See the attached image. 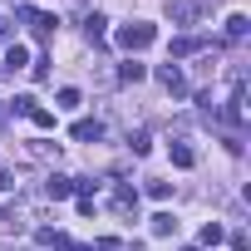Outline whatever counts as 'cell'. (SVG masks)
<instances>
[{
  "instance_id": "obj_2",
  "label": "cell",
  "mask_w": 251,
  "mask_h": 251,
  "mask_svg": "<svg viewBox=\"0 0 251 251\" xmlns=\"http://www.w3.org/2000/svg\"><path fill=\"white\" fill-rule=\"evenodd\" d=\"M168 20L173 25H197L202 20V0H168Z\"/></svg>"
},
{
  "instance_id": "obj_9",
  "label": "cell",
  "mask_w": 251,
  "mask_h": 251,
  "mask_svg": "<svg viewBox=\"0 0 251 251\" xmlns=\"http://www.w3.org/2000/svg\"><path fill=\"white\" fill-rule=\"evenodd\" d=\"M173 231H177V217L173 212H158L153 217V236H173Z\"/></svg>"
},
{
  "instance_id": "obj_1",
  "label": "cell",
  "mask_w": 251,
  "mask_h": 251,
  "mask_svg": "<svg viewBox=\"0 0 251 251\" xmlns=\"http://www.w3.org/2000/svg\"><path fill=\"white\" fill-rule=\"evenodd\" d=\"M118 50H128V54H138V50H148L153 40H158V25H148V20H133V25H123L118 35Z\"/></svg>"
},
{
  "instance_id": "obj_3",
  "label": "cell",
  "mask_w": 251,
  "mask_h": 251,
  "mask_svg": "<svg viewBox=\"0 0 251 251\" xmlns=\"http://www.w3.org/2000/svg\"><path fill=\"white\" fill-rule=\"evenodd\" d=\"M113 212H118V217H138V192H133L128 182L113 187Z\"/></svg>"
},
{
  "instance_id": "obj_12",
  "label": "cell",
  "mask_w": 251,
  "mask_h": 251,
  "mask_svg": "<svg viewBox=\"0 0 251 251\" xmlns=\"http://www.w3.org/2000/svg\"><path fill=\"white\" fill-rule=\"evenodd\" d=\"M128 148H133V153H138V158H143V153H148V148H153V138H148V133H143V128H138V133H128Z\"/></svg>"
},
{
  "instance_id": "obj_7",
  "label": "cell",
  "mask_w": 251,
  "mask_h": 251,
  "mask_svg": "<svg viewBox=\"0 0 251 251\" xmlns=\"http://www.w3.org/2000/svg\"><path fill=\"white\" fill-rule=\"evenodd\" d=\"M168 158H173L177 168H192V163H197V153H192V148H187L182 138H177V143H168Z\"/></svg>"
},
{
  "instance_id": "obj_14",
  "label": "cell",
  "mask_w": 251,
  "mask_h": 251,
  "mask_svg": "<svg viewBox=\"0 0 251 251\" xmlns=\"http://www.w3.org/2000/svg\"><path fill=\"white\" fill-rule=\"evenodd\" d=\"M241 35H246V15H231L226 20V40H241Z\"/></svg>"
},
{
  "instance_id": "obj_4",
  "label": "cell",
  "mask_w": 251,
  "mask_h": 251,
  "mask_svg": "<svg viewBox=\"0 0 251 251\" xmlns=\"http://www.w3.org/2000/svg\"><path fill=\"white\" fill-rule=\"evenodd\" d=\"M158 79H163V89H168L173 99H182V94H187V79H182V69H177V64H163V69H158Z\"/></svg>"
},
{
  "instance_id": "obj_11",
  "label": "cell",
  "mask_w": 251,
  "mask_h": 251,
  "mask_svg": "<svg viewBox=\"0 0 251 251\" xmlns=\"http://www.w3.org/2000/svg\"><path fill=\"white\" fill-rule=\"evenodd\" d=\"M103 25H108L103 15H84V30H89V40H103Z\"/></svg>"
},
{
  "instance_id": "obj_5",
  "label": "cell",
  "mask_w": 251,
  "mask_h": 251,
  "mask_svg": "<svg viewBox=\"0 0 251 251\" xmlns=\"http://www.w3.org/2000/svg\"><path fill=\"white\" fill-rule=\"evenodd\" d=\"M74 138H79V143H99V138H103V123H99V118H79V123H74Z\"/></svg>"
},
{
  "instance_id": "obj_15",
  "label": "cell",
  "mask_w": 251,
  "mask_h": 251,
  "mask_svg": "<svg viewBox=\"0 0 251 251\" xmlns=\"http://www.w3.org/2000/svg\"><path fill=\"white\" fill-rule=\"evenodd\" d=\"M192 50H202V40H173V59H182V54H192Z\"/></svg>"
},
{
  "instance_id": "obj_17",
  "label": "cell",
  "mask_w": 251,
  "mask_h": 251,
  "mask_svg": "<svg viewBox=\"0 0 251 251\" xmlns=\"http://www.w3.org/2000/svg\"><path fill=\"white\" fill-rule=\"evenodd\" d=\"M59 108H79V89H59Z\"/></svg>"
},
{
  "instance_id": "obj_6",
  "label": "cell",
  "mask_w": 251,
  "mask_h": 251,
  "mask_svg": "<svg viewBox=\"0 0 251 251\" xmlns=\"http://www.w3.org/2000/svg\"><path fill=\"white\" fill-rule=\"evenodd\" d=\"M69 192H74V177H50V182H45V197H50V202H64Z\"/></svg>"
},
{
  "instance_id": "obj_19",
  "label": "cell",
  "mask_w": 251,
  "mask_h": 251,
  "mask_svg": "<svg viewBox=\"0 0 251 251\" xmlns=\"http://www.w3.org/2000/svg\"><path fill=\"white\" fill-rule=\"evenodd\" d=\"M10 187H15V182H10V173H0V192H10Z\"/></svg>"
},
{
  "instance_id": "obj_8",
  "label": "cell",
  "mask_w": 251,
  "mask_h": 251,
  "mask_svg": "<svg viewBox=\"0 0 251 251\" xmlns=\"http://www.w3.org/2000/svg\"><path fill=\"white\" fill-rule=\"evenodd\" d=\"M25 64H30V50L25 45H10L5 50V69H25Z\"/></svg>"
},
{
  "instance_id": "obj_20",
  "label": "cell",
  "mask_w": 251,
  "mask_h": 251,
  "mask_svg": "<svg viewBox=\"0 0 251 251\" xmlns=\"http://www.w3.org/2000/svg\"><path fill=\"white\" fill-rule=\"evenodd\" d=\"M182 251H197V246H182Z\"/></svg>"
},
{
  "instance_id": "obj_10",
  "label": "cell",
  "mask_w": 251,
  "mask_h": 251,
  "mask_svg": "<svg viewBox=\"0 0 251 251\" xmlns=\"http://www.w3.org/2000/svg\"><path fill=\"white\" fill-rule=\"evenodd\" d=\"M143 74H148V69H143L138 59H128V64H123V69H118V79H123V84H138Z\"/></svg>"
},
{
  "instance_id": "obj_13",
  "label": "cell",
  "mask_w": 251,
  "mask_h": 251,
  "mask_svg": "<svg viewBox=\"0 0 251 251\" xmlns=\"http://www.w3.org/2000/svg\"><path fill=\"white\" fill-rule=\"evenodd\" d=\"M30 118H35V128H54V113H50V108H40V103L30 108Z\"/></svg>"
},
{
  "instance_id": "obj_18",
  "label": "cell",
  "mask_w": 251,
  "mask_h": 251,
  "mask_svg": "<svg viewBox=\"0 0 251 251\" xmlns=\"http://www.w3.org/2000/svg\"><path fill=\"white\" fill-rule=\"evenodd\" d=\"M30 108H35V99H30V94H20V99H10V113H30Z\"/></svg>"
},
{
  "instance_id": "obj_16",
  "label": "cell",
  "mask_w": 251,
  "mask_h": 251,
  "mask_svg": "<svg viewBox=\"0 0 251 251\" xmlns=\"http://www.w3.org/2000/svg\"><path fill=\"white\" fill-rule=\"evenodd\" d=\"M217 241H222V222H207L202 226V246H217Z\"/></svg>"
}]
</instances>
